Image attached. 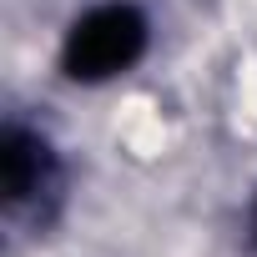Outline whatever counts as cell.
<instances>
[{
	"label": "cell",
	"mask_w": 257,
	"mask_h": 257,
	"mask_svg": "<svg viewBox=\"0 0 257 257\" xmlns=\"http://www.w3.org/2000/svg\"><path fill=\"white\" fill-rule=\"evenodd\" d=\"M137 51H142V21L126 6H106V11H96L76 26L66 61H71L76 76H111Z\"/></svg>",
	"instance_id": "obj_1"
}]
</instances>
